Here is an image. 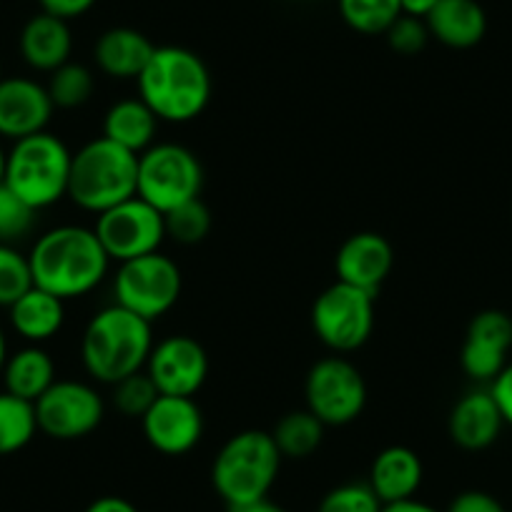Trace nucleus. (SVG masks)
Returning a JSON list of instances; mask_svg holds the SVG:
<instances>
[{"label": "nucleus", "mask_w": 512, "mask_h": 512, "mask_svg": "<svg viewBox=\"0 0 512 512\" xmlns=\"http://www.w3.org/2000/svg\"><path fill=\"white\" fill-rule=\"evenodd\" d=\"M487 387H490L492 397H495L497 407H500L505 425L512 427V362H507V367Z\"/></svg>", "instance_id": "obj_37"}, {"label": "nucleus", "mask_w": 512, "mask_h": 512, "mask_svg": "<svg viewBox=\"0 0 512 512\" xmlns=\"http://www.w3.org/2000/svg\"><path fill=\"white\" fill-rule=\"evenodd\" d=\"M43 13H51V16L63 18V21H73V18H81L96 6V0H38Z\"/></svg>", "instance_id": "obj_38"}, {"label": "nucleus", "mask_w": 512, "mask_h": 512, "mask_svg": "<svg viewBox=\"0 0 512 512\" xmlns=\"http://www.w3.org/2000/svg\"><path fill=\"white\" fill-rule=\"evenodd\" d=\"M324 422L317 420L309 410H292L274 425L272 440L282 457L304 460L322 447Z\"/></svg>", "instance_id": "obj_26"}, {"label": "nucleus", "mask_w": 512, "mask_h": 512, "mask_svg": "<svg viewBox=\"0 0 512 512\" xmlns=\"http://www.w3.org/2000/svg\"><path fill=\"white\" fill-rule=\"evenodd\" d=\"M33 287L28 254L11 244H0V307L8 309Z\"/></svg>", "instance_id": "obj_31"}, {"label": "nucleus", "mask_w": 512, "mask_h": 512, "mask_svg": "<svg viewBox=\"0 0 512 512\" xmlns=\"http://www.w3.org/2000/svg\"><path fill=\"white\" fill-rule=\"evenodd\" d=\"M136 83L141 101L166 123H189L199 118L209 106L214 88L201 56L181 46H156Z\"/></svg>", "instance_id": "obj_3"}, {"label": "nucleus", "mask_w": 512, "mask_h": 512, "mask_svg": "<svg viewBox=\"0 0 512 512\" xmlns=\"http://www.w3.org/2000/svg\"><path fill=\"white\" fill-rule=\"evenodd\" d=\"M204 189V169L191 149L181 144H154L139 156L136 196L149 201L161 214L199 199Z\"/></svg>", "instance_id": "obj_8"}, {"label": "nucleus", "mask_w": 512, "mask_h": 512, "mask_svg": "<svg viewBox=\"0 0 512 512\" xmlns=\"http://www.w3.org/2000/svg\"><path fill=\"white\" fill-rule=\"evenodd\" d=\"M395 267V249L377 231H357L339 246L334 256L337 282L352 284L377 297Z\"/></svg>", "instance_id": "obj_17"}, {"label": "nucleus", "mask_w": 512, "mask_h": 512, "mask_svg": "<svg viewBox=\"0 0 512 512\" xmlns=\"http://www.w3.org/2000/svg\"><path fill=\"white\" fill-rule=\"evenodd\" d=\"M8 339H6V332H3V327H0V374H3V367H6V359H8Z\"/></svg>", "instance_id": "obj_43"}, {"label": "nucleus", "mask_w": 512, "mask_h": 512, "mask_svg": "<svg viewBox=\"0 0 512 512\" xmlns=\"http://www.w3.org/2000/svg\"><path fill=\"white\" fill-rule=\"evenodd\" d=\"M229 512H287L282 505H277V502H272L269 497H264V500L259 502H251V505H244V507H234V510Z\"/></svg>", "instance_id": "obj_42"}, {"label": "nucleus", "mask_w": 512, "mask_h": 512, "mask_svg": "<svg viewBox=\"0 0 512 512\" xmlns=\"http://www.w3.org/2000/svg\"><path fill=\"white\" fill-rule=\"evenodd\" d=\"M184 287L179 264L171 256L154 251L131 262L118 264L113 277V304L139 314L154 324L176 307Z\"/></svg>", "instance_id": "obj_7"}, {"label": "nucleus", "mask_w": 512, "mask_h": 512, "mask_svg": "<svg viewBox=\"0 0 512 512\" xmlns=\"http://www.w3.org/2000/svg\"><path fill=\"white\" fill-rule=\"evenodd\" d=\"M0 377L6 392L36 405L38 397L46 395L56 382V362L41 344H26L18 352L8 354Z\"/></svg>", "instance_id": "obj_25"}, {"label": "nucleus", "mask_w": 512, "mask_h": 512, "mask_svg": "<svg viewBox=\"0 0 512 512\" xmlns=\"http://www.w3.org/2000/svg\"><path fill=\"white\" fill-rule=\"evenodd\" d=\"M422 480H425V467L420 455L405 445H392L384 447L372 460L367 485L382 505H392V502L412 500L422 487Z\"/></svg>", "instance_id": "obj_19"}, {"label": "nucleus", "mask_w": 512, "mask_h": 512, "mask_svg": "<svg viewBox=\"0 0 512 512\" xmlns=\"http://www.w3.org/2000/svg\"><path fill=\"white\" fill-rule=\"evenodd\" d=\"M384 36H387V43H390L392 51L400 53V56H417L420 51H425L427 41H430L427 23L422 18L412 16L397 18Z\"/></svg>", "instance_id": "obj_35"}, {"label": "nucleus", "mask_w": 512, "mask_h": 512, "mask_svg": "<svg viewBox=\"0 0 512 512\" xmlns=\"http://www.w3.org/2000/svg\"><path fill=\"white\" fill-rule=\"evenodd\" d=\"M0 81H3V68H0Z\"/></svg>", "instance_id": "obj_45"}, {"label": "nucleus", "mask_w": 512, "mask_h": 512, "mask_svg": "<svg viewBox=\"0 0 512 512\" xmlns=\"http://www.w3.org/2000/svg\"><path fill=\"white\" fill-rule=\"evenodd\" d=\"M48 96H51L53 106L63 108V111H73L91 101L93 91H96V78L93 71L83 63L68 61L53 73H48Z\"/></svg>", "instance_id": "obj_28"}, {"label": "nucleus", "mask_w": 512, "mask_h": 512, "mask_svg": "<svg viewBox=\"0 0 512 512\" xmlns=\"http://www.w3.org/2000/svg\"><path fill=\"white\" fill-rule=\"evenodd\" d=\"M166 221V236L176 241V244L194 246L209 236L211 231V211L201 199H191L186 204L176 206L174 211L164 214Z\"/></svg>", "instance_id": "obj_30"}, {"label": "nucleus", "mask_w": 512, "mask_h": 512, "mask_svg": "<svg viewBox=\"0 0 512 512\" xmlns=\"http://www.w3.org/2000/svg\"><path fill=\"white\" fill-rule=\"evenodd\" d=\"M159 123L156 113L141 98H123L113 103L103 116V139L141 156L156 144Z\"/></svg>", "instance_id": "obj_23"}, {"label": "nucleus", "mask_w": 512, "mask_h": 512, "mask_svg": "<svg viewBox=\"0 0 512 512\" xmlns=\"http://www.w3.org/2000/svg\"><path fill=\"white\" fill-rule=\"evenodd\" d=\"M86 512H139V507H136L134 502H128L126 497L106 495L93 500L91 505L86 507Z\"/></svg>", "instance_id": "obj_39"}, {"label": "nucleus", "mask_w": 512, "mask_h": 512, "mask_svg": "<svg viewBox=\"0 0 512 512\" xmlns=\"http://www.w3.org/2000/svg\"><path fill=\"white\" fill-rule=\"evenodd\" d=\"M339 16L362 36H384L402 16L400 0H337Z\"/></svg>", "instance_id": "obj_29"}, {"label": "nucleus", "mask_w": 512, "mask_h": 512, "mask_svg": "<svg viewBox=\"0 0 512 512\" xmlns=\"http://www.w3.org/2000/svg\"><path fill=\"white\" fill-rule=\"evenodd\" d=\"M8 314H11V327L18 337L26 339L28 344H43L63 329L66 302L33 284L13 307H8Z\"/></svg>", "instance_id": "obj_24"}, {"label": "nucleus", "mask_w": 512, "mask_h": 512, "mask_svg": "<svg viewBox=\"0 0 512 512\" xmlns=\"http://www.w3.org/2000/svg\"><path fill=\"white\" fill-rule=\"evenodd\" d=\"M141 430L156 452L179 457L194 450L204 437V412L194 397L159 395L141 417Z\"/></svg>", "instance_id": "obj_14"}, {"label": "nucleus", "mask_w": 512, "mask_h": 512, "mask_svg": "<svg viewBox=\"0 0 512 512\" xmlns=\"http://www.w3.org/2000/svg\"><path fill=\"white\" fill-rule=\"evenodd\" d=\"M53 106L46 86L33 78L11 76L0 81V139L21 141L46 131Z\"/></svg>", "instance_id": "obj_16"}, {"label": "nucleus", "mask_w": 512, "mask_h": 512, "mask_svg": "<svg viewBox=\"0 0 512 512\" xmlns=\"http://www.w3.org/2000/svg\"><path fill=\"white\" fill-rule=\"evenodd\" d=\"M156 46L136 28H108L93 46L98 71L116 81H136L144 73L146 63L154 56Z\"/></svg>", "instance_id": "obj_20"}, {"label": "nucleus", "mask_w": 512, "mask_h": 512, "mask_svg": "<svg viewBox=\"0 0 512 512\" xmlns=\"http://www.w3.org/2000/svg\"><path fill=\"white\" fill-rule=\"evenodd\" d=\"M154 344L151 322L118 304H108L98 309L83 329V369L96 382L113 387L123 377H131L146 367Z\"/></svg>", "instance_id": "obj_2"}, {"label": "nucleus", "mask_w": 512, "mask_h": 512, "mask_svg": "<svg viewBox=\"0 0 512 512\" xmlns=\"http://www.w3.org/2000/svg\"><path fill=\"white\" fill-rule=\"evenodd\" d=\"M282 460L284 457L274 445L272 432H236L221 445L211 465V485L229 510L251 505L269 497Z\"/></svg>", "instance_id": "obj_4"}, {"label": "nucleus", "mask_w": 512, "mask_h": 512, "mask_svg": "<svg viewBox=\"0 0 512 512\" xmlns=\"http://www.w3.org/2000/svg\"><path fill=\"white\" fill-rule=\"evenodd\" d=\"M36 221L38 211L33 206L13 194L6 184L0 186V244L16 246L36 229Z\"/></svg>", "instance_id": "obj_33"}, {"label": "nucleus", "mask_w": 512, "mask_h": 512, "mask_svg": "<svg viewBox=\"0 0 512 512\" xmlns=\"http://www.w3.org/2000/svg\"><path fill=\"white\" fill-rule=\"evenodd\" d=\"M382 507L367 482H344L322 497L317 512H382Z\"/></svg>", "instance_id": "obj_34"}, {"label": "nucleus", "mask_w": 512, "mask_h": 512, "mask_svg": "<svg viewBox=\"0 0 512 512\" xmlns=\"http://www.w3.org/2000/svg\"><path fill=\"white\" fill-rule=\"evenodd\" d=\"M512 349V314L482 309L467 324L460 364L472 382L490 384L507 367Z\"/></svg>", "instance_id": "obj_15"}, {"label": "nucleus", "mask_w": 512, "mask_h": 512, "mask_svg": "<svg viewBox=\"0 0 512 512\" xmlns=\"http://www.w3.org/2000/svg\"><path fill=\"white\" fill-rule=\"evenodd\" d=\"M304 400L324 427L352 425L367 407V382L349 359L324 357L307 372Z\"/></svg>", "instance_id": "obj_10"}, {"label": "nucleus", "mask_w": 512, "mask_h": 512, "mask_svg": "<svg viewBox=\"0 0 512 512\" xmlns=\"http://www.w3.org/2000/svg\"><path fill=\"white\" fill-rule=\"evenodd\" d=\"M156 397H159V390H156V384L151 382L149 374H146V369L113 384V407L123 417H131V420H141L151 410Z\"/></svg>", "instance_id": "obj_32"}, {"label": "nucleus", "mask_w": 512, "mask_h": 512, "mask_svg": "<svg viewBox=\"0 0 512 512\" xmlns=\"http://www.w3.org/2000/svg\"><path fill=\"white\" fill-rule=\"evenodd\" d=\"M374 294L334 282L312 304V329L334 354L357 352L374 332Z\"/></svg>", "instance_id": "obj_9"}, {"label": "nucleus", "mask_w": 512, "mask_h": 512, "mask_svg": "<svg viewBox=\"0 0 512 512\" xmlns=\"http://www.w3.org/2000/svg\"><path fill=\"white\" fill-rule=\"evenodd\" d=\"M21 56L33 71L53 73L63 63L71 61L73 33L68 21L51 16V13H38L23 26L18 38Z\"/></svg>", "instance_id": "obj_21"}, {"label": "nucleus", "mask_w": 512, "mask_h": 512, "mask_svg": "<svg viewBox=\"0 0 512 512\" xmlns=\"http://www.w3.org/2000/svg\"><path fill=\"white\" fill-rule=\"evenodd\" d=\"M425 23L430 38L455 51L475 48L487 33L485 8L477 0H440Z\"/></svg>", "instance_id": "obj_22"}, {"label": "nucleus", "mask_w": 512, "mask_h": 512, "mask_svg": "<svg viewBox=\"0 0 512 512\" xmlns=\"http://www.w3.org/2000/svg\"><path fill=\"white\" fill-rule=\"evenodd\" d=\"M28 262H31L33 284L63 302L81 299L101 287L111 267V259L98 241L96 231L78 224L53 226L38 236Z\"/></svg>", "instance_id": "obj_1"}, {"label": "nucleus", "mask_w": 512, "mask_h": 512, "mask_svg": "<svg viewBox=\"0 0 512 512\" xmlns=\"http://www.w3.org/2000/svg\"><path fill=\"white\" fill-rule=\"evenodd\" d=\"M38 432L36 405L11 392H0V457L21 452Z\"/></svg>", "instance_id": "obj_27"}, {"label": "nucleus", "mask_w": 512, "mask_h": 512, "mask_svg": "<svg viewBox=\"0 0 512 512\" xmlns=\"http://www.w3.org/2000/svg\"><path fill=\"white\" fill-rule=\"evenodd\" d=\"M136 179L139 156L98 136L73 154L68 199L78 209L98 216L136 196Z\"/></svg>", "instance_id": "obj_5"}, {"label": "nucleus", "mask_w": 512, "mask_h": 512, "mask_svg": "<svg viewBox=\"0 0 512 512\" xmlns=\"http://www.w3.org/2000/svg\"><path fill=\"white\" fill-rule=\"evenodd\" d=\"M6 164H8V151L0 146V186L6 184Z\"/></svg>", "instance_id": "obj_44"}, {"label": "nucleus", "mask_w": 512, "mask_h": 512, "mask_svg": "<svg viewBox=\"0 0 512 512\" xmlns=\"http://www.w3.org/2000/svg\"><path fill=\"white\" fill-rule=\"evenodd\" d=\"M106 402L91 384L78 379H56L51 390L36 400L38 432L51 440H83L101 427Z\"/></svg>", "instance_id": "obj_12"}, {"label": "nucleus", "mask_w": 512, "mask_h": 512, "mask_svg": "<svg viewBox=\"0 0 512 512\" xmlns=\"http://www.w3.org/2000/svg\"><path fill=\"white\" fill-rule=\"evenodd\" d=\"M71 161V149L56 134H33L8 151L6 186L36 211L48 209L68 196Z\"/></svg>", "instance_id": "obj_6"}, {"label": "nucleus", "mask_w": 512, "mask_h": 512, "mask_svg": "<svg viewBox=\"0 0 512 512\" xmlns=\"http://www.w3.org/2000/svg\"><path fill=\"white\" fill-rule=\"evenodd\" d=\"M502 427H505V420L490 387H477L462 395L447 420L450 440L467 452H482L495 445L500 440Z\"/></svg>", "instance_id": "obj_18"}, {"label": "nucleus", "mask_w": 512, "mask_h": 512, "mask_svg": "<svg viewBox=\"0 0 512 512\" xmlns=\"http://www.w3.org/2000/svg\"><path fill=\"white\" fill-rule=\"evenodd\" d=\"M382 512H440V510L432 505H427V502L417 500V497H412V500H402V502H392V505H384Z\"/></svg>", "instance_id": "obj_41"}, {"label": "nucleus", "mask_w": 512, "mask_h": 512, "mask_svg": "<svg viewBox=\"0 0 512 512\" xmlns=\"http://www.w3.org/2000/svg\"><path fill=\"white\" fill-rule=\"evenodd\" d=\"M447 512H505L502 502L492 497L490 492L465 490L450 502Z\"/></svg>", "instance_id": "obj_36"}, {"label": "nucleus", "mask_w": 512, "mask_h": 512, "mask_svg": "<svg viewBox=\"0 0 512 512\" xmlns=\"http://www.w3.org/2000/svg\"><path fill=\"white\" fill-rule=\"evenodd\" d=\"M144 369L159 395L196 397L209 377V354L194 337L171 334L154 344Z\"/></svg>", "instance_id": "obj_13"}, {"label": "nucleus", "mask_w": 512, "mask_h": 512, "mask_svg": "<svg viewBox=\"0 0 512 512\" xmlns=\"http://www.w3.org/2000/svg\"><path fill=\"white\" fill-rule=\"evenodd\" d=\"M93 231L108 259L118 264L161 251L166 241L164 214L141 196H131L98 214Z\"/></svg>", "instance_id": "obj_11"}, {"label": "nucleus", "mask_w": 512, "mask_h": 512, "mask_svg": "<svg viewBox=\"0 0 512 512\" xmlns=\"http://www.w3.org/2000/svg\"><path fill=\"white\" fill-rule=\"evenodd\" d=\"M437 3H440V0H400L402 16L422 18V21H425V18L430 16L432 8H435Z\"/></svg>", "instance_id": "obj_40"}]
</instances>
